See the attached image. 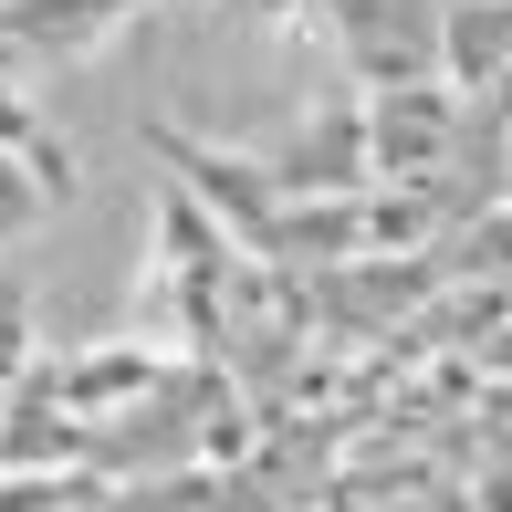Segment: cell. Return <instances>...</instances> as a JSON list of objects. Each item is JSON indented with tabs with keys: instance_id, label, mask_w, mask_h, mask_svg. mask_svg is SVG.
Instances as JSON below:
<instances>
[{
	"instance_id": "1",
	"label": "cell",
	"mask_w": 512,
	"mask_h": 512,
	"mask_svg": "<svg viewBox=\"0 0 512 512\" xmlns=\"http://www.w3.org/2000/svg\"><path fill=\"white\" fill-rule=\"evenodd\" d=\"M335 42L356 63V84L408 95L439 74V0H335Z\"/></svg>"
},
{
	"instance_id": "2",
	"label": "cell",
	"mask_w": 512,
	"mask_h": 512,
	"mask_svg": "<svg viewBox=\"0 0 512 512\" xmlns=\"http://www.w3.org/2000/svg\"><path fill=\"white\" fill-rule=\"evenodd\" d=\"M136 11H147V0H0V84L95 53V42H115Z\"/></svg>"
},
{
	"instance_id": "3",
	"label": "cell",
	"mask_w": 512,
	"mask_h": 512,
	"mask_svg": "<svg viewBox=\"0 0 512 512\" xmlns=\"http://www.w3.org/2000/svg\"><path fill=\"white\" fill-rule=\"evenodd\" d=\"M460 147V95L450 84H408V95L366 105V189L377 178H450Z\"/></svg>"
},
{
	"instance_id": "4",
	"label": "cell",
	"mask_w": 512,
	"mask_h": 512,
	"mask_svg": "<svg viewBox=\"0 0 512 512\" xmlns=\"http://www.w3.org/2000/svg\"><path fill=\"white\" fill-rule=\"evenodd\" d=\"M439 63L460 84H502L512 74V0H450L439 11Z\"/></svg>"
},
{
	"instance_id": "5",
	"label": "cell",
	"mask_w": 512,
	"mask_h": 512,
	"mask_svg": "<svg viewBox=\"0 0 512 512\" xmlns=\"http://www.w3.org/2000/svg\"><path fill=\"white\" fill-rule=\"evenodd\" d=\"M42 220H63V199L42 189L32 157H0V241H32Z\"/></svg>"
}]
</instances>
